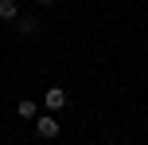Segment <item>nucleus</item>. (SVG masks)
Masks as SVG:
<instances>
[{
	"mask_svg": "<svg viewBox=\"0 0 148 145\" xmlns=\"http://www.w3.org/2000/svg\"><path fill=\"white\" fill-rule=\"evenodd\" d=\"M35 133L39 137H59V122H55V114H47V118H35Z\"/></svg>",
	"mask_w": 148,
	"mask_h": 145,
	"instance_id": "f257e3e1",
	"label": "nucleus"
},
{
	"mask_svg": "<svg viewBox=\"0 0 148 145\" xmlns=\"http://www.w3.org/2000/svg\"><path fill=\"white\" fill-rule=\"evenodd\" d=\"M43 106L51 110V114H55V110H62V106H66V90H62V86H51V90L43 94Z\"/></svg>",
	"mask_w": 148,
	"mask_h": 145,
	"instance_id": "f03ea898",
	"label": "nucleus"
},
{
	"mask_svg": "<svg viewBox=\"0 0 148 145\" xmlns=\"http://www.w3.org/2000/svg\"><path fill=\"white\" fill-rule=\"evenodd\" d=\"M16 12H20L16 0H0V20H16Z\"/></svg>",
	"mask_w": 148,
	"mask_h": 145,
	"instance_id": "7ed1b4c3",
	"label": "nucleus"
},
{
	"mask_svg": "<svg viewBox=\"0 0 148 145\" xmlns=\"http://www.w3.org/2000/svg\"><path fill=\"white\" fill-rule=\"evenodd\" d=\"M16 114H20L23 122H27V118H35V102H27V98H23L20 106H16Z\"/></svg>",
	"mask_w": 148,
	"mask_h": 145,
	"instance_id": "20e7f679",
	"label": "nucleus"
},
{
	"mask_svg": "<svg viewBox=\"0 0 148 145\" xmlns=\"http://www.w3.org/2000/svg\"><path fill=\"white\" fill-rule=\"evenodd\" d=\"M35 28H39V24H35V16H23V20H20V31H23V35H31Z\"/></svg>",
	"mask_w": 148,
	"mask_h": 145,
	"instance_id": "39448f33",
	"label": "nucleus"
},
{
	"mask_svg": "<svg viewBox=\"0 0 148 145\" xmlns=\"http://www.w3.org/2000/svg\"><path fill=\"white\" fill-rule=\"evenodd\" d=\"M43 4H51V0H43Z\"/></svg>",
	"mask_w": 148,
	"mask_h": 145,
	"instance_id": "423d86ee",
	"label": "nucleus"
}]
</instances>
